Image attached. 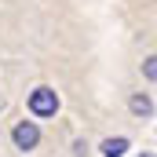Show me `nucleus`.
I'll use <instances>...</instances> for the list:
<instances>
[{
  "mask_svg": "<svg viewBox=\"0 0 157 157\" xmlns=\"http://www.w3.org/2000/svg\"><path fill=\"white\" fill-rule=\"evenodd\" d=\"M11 139H15V146L18 150H33L40 143V128L33 124V121H18L15 124V132H11Z\"/></svg>",
  "mask_w": 157,
  "mask_h": 157,
  "instance_id": "2",
  "label": "nucleus"
},
{
  "mask_svg": "<svg viewBox=\"0 0 157 157\" xmlns=\"http://www.w3.org/2000/svg\"><path fill=\"white\" fill-rule=\"evenodd\" d=\"M124 150H128V139H121V135H117V139H106V143H102V154H106V157H121Z\"/></svg>",
  "mask_w": 157,
  "mask_h": 157,
  "instance_id": "3",
  "label": "nucleus"
},
{
  "mask_svg": "<svg viewBox=\"0 0 157 157\" xmlns=\"http://www.w3.org/2000/svg\"><path fill=\"white\" fill-rule=\"evenodd\" d=\"M55 110H59V95L51 88H37L29 95V113L33 117H55Z\"/></svg>",
  "mask_w": 157,
  "mask_h": 157,
  "instance_id": "1",
  "label": "nucleus"
},
{
  "mask_svg": "<svg viewBox=\"0 0 157 157\" xmlns=\"http://www.w3.org/2000/svg\"><path fill=\"white\" fill-rule=\"evenodd\" d=\"M132 110H135V113H154V102H150L146 95H135V99H132Z\"/></svg>",
  "mask_w": 157,
  "mask_h": 157,
  "instance_id": "4",
  "label": "nucleus"
},
{
  "mask_svg": "<svg viewBox=\"0 0 157 157\" xmlns=\"http://www.w3.org/2000/svg\"><path fill=\"white\" fill-rule=\"evenodd\" d=\"M139 157H154V154H139Z\"/></svg>",
  "mask_w": 157,
  "mask_h": 157,
  "instance_id": "5",
  "label": "nucleus"
}]
</instances>
